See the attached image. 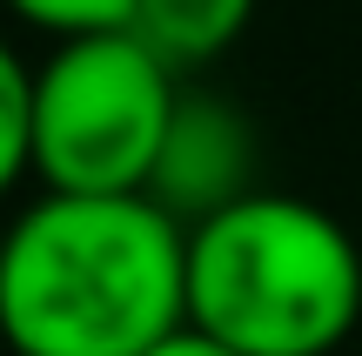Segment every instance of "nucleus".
<instances>
[{"label": "nucleus", "mask_w": 362, "mask_h": 356, "mask_svg": "<svg viewBox=\"0 0 362 356\" xmlns=\"http://www.w3.org/2000/svg\"><path fill=\"white\" fill-rule=\"evenodd\" d=\"M141 356H242V350L221 343V336H208L202 323H181V330H168L155 350H141Z\"/></svg>", "instance_id": "obj_8"}, {"label": "nucleus", "mask_w": 362, "mask_h": 356, "mask_svg": "<svg viewBox=\"0 0 362 356\" xmlns=\"http://www.w3.org/2000/svg\"><path fill=\"white\" fill-rule=\"evenodd\" d=\"M27 27L40 34H94V27H128V7L134 0H7Z\"/></svg>", "instance_id": "obj_7"}, {"label": "nucleus", "mask_w": 362, "mask_h": 356, "mask_svg": "<svg viewBox=\"0 0 362 356\" xmlns=\"http://www.w3.org/2000/svg\"><path fill=\"white\" fill-rule=\"evenodd\" d=\"M248 161H255V142H248L242 115H235L228 101L181 94L148 195H155L168 215H181V222H202V215H215L221 202L248 195Z\"/></svg>", "instance_id": "obj_4"}, {"label": "nucleus", "mask_w": 362, "mask_h": 356, "mask_svg": "<svg viewBox=\"0 0 362 356\" xmlns=\"http://www.w3.org/2000/svg\"><path fill=\"white\" fill-rule=\"evenodd\" d=\"M188 323V222L155 195L40 188L0 236L13 356H141Z\"/></svg>", "instance_id": "obj_1"}, {"label": "nucleus", "mask_w": 362, "mask_h": 356, "mask_svg": "<svg viewBox=\"0 0 362 356\" xmlns=\"http://www.w3.org/2000/svg\"><path fill=\"white\" fill-rule=\"evenodd\" d=\"M181 108V67L134 27L61 34L34 67V175L74 195H148Z\"/></svg>", "instance_id": "obj_3"}, {"label": "nucleus", "mask_w": 362, "mask_h": 356, "mask_svg": "<svg viewBox=\"0 0 362 356\" xmlns=\"http://www.w3.org/2000/svg\"><path fill=\"white\" fill-rule=\"evenodd\" d=\"M21 175H34V67L0 40V202Z\"/></svg>", "instance_id": "obj_6"}, {"label": "nucleus", "mask_w": 362, "mask_h": 356, "mask_svg": "<svg viewBox=\"0 0 362 356\" xmlns=\"http://www.w3.org/2000/svg\"><path fill=\"white\" fill-rule=\"evenodd\" d=\"M188 323L242 356H329L362 323V249L329 209L248 188L188 222Z\"/></svg>", "instance_id": "obj_2"}, {"label": "nucleus", "mask_w": 362, "mask_h": 356, "mask_svg": "<svg viewBox=\"0 0 362 356\" xmlns=\"http://www.w3.org/2000/svg\"><path fill=\"white\" fill-rule=\"evenodd\" d=\"M248 21H255V0H134L128 7V27L175 67H202L228 54Z\"/></svg>", "instance_id": "obj_5"}]
</instances>
